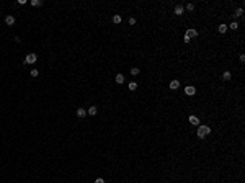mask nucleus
<instances>
[{"mask_svg": "<svg viewBox=\"0 0 245 183\" xmlns=\"http://www.w3.org/2000/svg\"><path fill=\"white\" fill-rule=\"evenodd\" d=\"M209 132H211L209 126H206V124H199V126H198V131H196V136H198L199 139H203V137H206Z\"/></svg>", "mask_w": 245, "mask_h": 183, "instance_id": "nucleus-1", "label": "nucleus"}, {"mask_svg": "<svg viewBox=\"0 0 245 183\" xmlns=\"http://www.w3.org/2000/svg\"><path fill=\"white\" fill-rule=\"evenodd\" d=\"M36 59H38V56H36L34 52H29V54L26 56V59H25V64H34V62H36Z\"/></svg>", "mask_w": 245, "mask_h": 183, "instance_id": "nucleus-2", "label": "nucleus"}, {"mask_svg": "<svg viewBox=\"0 0 245 183\" xmlns=\"http://www.w3.org/2000/svg\"><path fill=\"white\" fill-rule=\"evenodd\" d=\"M185 93L188 95V97H193V95L196 93V88H195V87H191V85H188V87L185 88Z\"/></svg>", "mask_w": 245, "mask_h": 183, "instance_id": "nucleus-3", "label": "nucleus"}, {"mask_svg": "<svg viewBox=\"0 0 245 183\" xmlns=\"http://www.w3.org/2000/svg\"><path fill=\"white\" fill-rule=\"evenodd\" d=\"M185 36H186L188 39H191V38H195V36H198V31H196V30H188Z\"/></svg>", "mask_w": 245, "mask_h": 183, "instance_id": "nucleus-4", "label": "nucleus"}, {"mask_svg": "<svg viewBox=\"0 0 245 183\" xmlns=\"http://www.w3.org/2000/svg\"><path fill=\"white\" fill-rule=\"evenodd\" d=\"M190 123L195 124V126H199V118H198L196 114H191V116H190Z\"/></svg>", "mask_w": 245, "mask_h": 183, "instance_id": "nucleus-5", "label": "nucleus"}, {"mask_svg": "<svg viewBox=\"0 0 245 183\" xmlns=\"http://www.w3.org/2000/svg\"><path fill=\"white\" fill-rule=\"evenodd\" d=\"M77 116H78V118H85V116H87V110H85V108H78V110H77Z\"/></svg>", "mask_w": 245, "mask_h": 183, "instance_id": "nucleus-6", "label": "nucleus"}, {"mask_svg": "<svg viewBox=\"0 0 245 183\" xmlns=\"http://www.w3.org/2000/svg\"><path fill=\"white\" fill-rule=\"evenodd\" d=\"M87 113H88V114H90V116H95V114H97V113H98V108H97V106H95V105H92V106H90V108H88V111H87Z\"/></svg>", "mask_w": 245, "mask_h": 183, "instance_id": "nucleus-7", "label": "nucleus"}, {"mask_svg": "<svg viewBox=\"0 0 245 183\" xmlns=\"http://www.w3.org/2000/svg\"><path fill=\"white\" fill-rule=\"evenodd\" d=\"M183 11H185V8H183V5H176L175 7V15H183Z\"/></svg>", "mask_w": 245, "mask_h": 183, "instance_id": "nucleus-8", "label": "nucleus"}, {"mask_svg": "<svg viewBox=\"0 0 245 183\" xmlns=\"http://www.w3.org/2000/svg\"><path fill=\"white\" fill-rule=\"evenodd\" d=\"M5 23L8 25V26H13V23H15V16H11V15H8L5 18Z\"/></svg>", "mask_w": 245, "mask_h": 183, "instance_id": "nucleus-9", "label": "nucleus"}, {"mask_svg": "<svg viewBox=\"0 0 245 183\" xmlns=\"http://www.w3.org/2000/svg\"><path fill=\"white\" fill-rule=\"evenodd\" d=\"M178 87H180V82L178 80H172V82H170V88H172V90H176Z\"/></svg>", "mask_w": 245, "mask_h": 183, "instance_id": "nucleus-10", "label": "nucleus"}, {"mask_svg": "<svg viewBox=\"0 0 245 183\" xmlns=\"http://www.w3.org/2000/svg\"><path fill=\"white\" fill-rule=\"evenodd\" d=\"M114 80H116V83H123V82H124V75H123V74H118V75L114 77Z\"/></svg>", "mask_w": 245, "mask_h": 183, "instance_id": "nucleus-11", "label": "nucleus"}, {"mask_svg": "<svg viewBox=\"0 0 245 183\" xmlns=\"http://www.w3.org/2000/svg\"><path fill=\"white\" fill-rule=\"evenodd\" d=\"M230 79H232V74H230V72H224L222 74V80L227 82V80H230Z\"/></svg>", "mask_w": 245, "mask_h": 183, "instance_id": "nucleus-12", "label": "nucleus"}, {"mask_svg": "<svg viewBox=\"0 0 245 183\" xmlns=\"http://www.w3.org/2000/svg\"><path fill=\"white\" fill-rule=\"evenodd\" d=\"M217 30H219V33H222V34H224V33L227 31V25H224V23H222V25H219Z\"/></svg>", "mask_w": 245, "mask_h": 183, "instance_id": "nucleus-13", "label": "nucleus"}, {"mask_svg": "<svg viewBox=\"0 0 245 183\" xmlns=\"http://www.w3.org/2000/svg\"><path fill=\"white\" fill-rule=\"evenodd\" d=\"M227 28H230V30H237V28H239V23H237V21H232L230 25H227Z\"/></svg>", "mask_w": 245, "mask_h": 183, "instance_id": "nucleus-14", "label": "nucleus"}, {"mask_svg": "<svg viewBox=\"0 0 245 183\" xmlns=\"http://www.w3.org/2000/svg\"><path fill=\"white\" fill-rule=\"evenodd\" d=\"M31 5L33 7H41V5H43V2H41V0H31Z\"/></svg>", "mask_w": 245, "mask_h": 183, "instance_id": "nucleus-15", "label": "nucleus"}, {"mask_svg": "<svg viewBox=\"0 0 245 183\" xmlns=\"http://www.w3.org/2000/svg\"><path fill=\"white\" fill-rule=\"evenodd\" d=\"M127 88H129V90H136V88H137V83H136V82H129Z\"/></svg>", "mask_w": 245, "mask_h": 183, "instance_id": "nucleus-16", "label": "nucleus"}, {"mask_svg": "<svg viewBox=\"0 0 245 183\" xmlns=\"http://www.w3.org/2000/svg\"><path fill=\"white\" fill-rule=\"evenodd\" d=\"M113 23L119 25V23H121V16H119V15H114V16H113Z\"/></svg>", "mask_w": 245, "mask_h": 183, "instance_id": "nucleus-17", "label": "nucleus"}, {"mask_svg": "<svg viewBox=\"0 0 245 183\" xmlns=\"http://www.w3.org/2000/svg\"><path fill=\"white\" fill-rule=\"evenodd\" d=\"M242 15H244V10H242V8H237V10H235V16H242Z\"/></svg>", "mask_w": 245, "mask_h": 183, "instance_id": "nucleus-18", "label": "nucleus"}, {"mask_svg": "<svg viewBox=\"0 0 245 183\" xmlns=\"http://www.w3.org/2000/svg\"><path fill=\"white\" fill-rule=\"evenodd\" d=\"M131 74H132V75H137V74H139V69H137V67H132V69H131Z\"/></svg>", "mask_w": 245, "mask_h": 183, "instance_id": "nucleus-19", "label": "nucleus"}, {"mask_svg": "<svg viewBox=\"0 0 245 183\" xmlns=\"http://www.w3.org/2000/svg\"><path fill=\"white\" fill-rule=\"evenodd\" d=\"M186 10H188V11H193V10H195V5H193V3H188V5H186Z\"/></svg>", "mask_w": 245, "mask_h": 183, "instance_id": "nucleus-20", "label": "nucleus"}, {"mask_svg": "<svg viewBox=\"0 0 245 183\" xmlns=\"http://www.w3.org/2000/svg\"><path fill=\"white\" fill-rule=\"evenodd\" d=\"M38 75H39V72H38L36 69H33V70H31V77H38Z\"/></svg>", "mask_w": 245, "mask_h": 183, "instance_id": "nucleus-21", "label": "nucleus"}, {"mask_svg": "<svg viewBox=\"0 0 245 183\" xmlns=\"http://www.w3.org/2000/svg\"><path fill=\"white\" fill-rule=\"evenodd\" d=\"M129 25H136V18H129Z\"/></svg>", "mask_w": 245, "mask_h": 183, "instance_id": "nucleus-22", "label": "nucleus"}, {"mask_svg": "<svg viewBox=\"0 0 245 183\" xmlns=\"http://www.w3.org/2000/svg\"><path fill=\"white\" fill-rule=\"evenodd\" d=\"M95 183H105V180H103V178H97V180H95Z\"/></svg>", "mask_w": 245, "mask_h": 183, "instance_id": "nucleus-23", "label": "nucleus"}]
</instances>
